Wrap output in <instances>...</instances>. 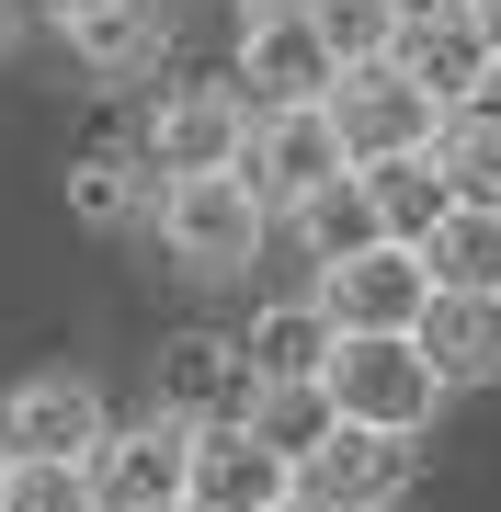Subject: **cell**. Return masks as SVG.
Returning a JSON list of instances; mask_svg holds the SVG:
<instances>
[{
	"label": "cell",
	"mask_w": 501,
	"mask_h": 512,
	"mask_svg": "<svg viewBox=\"0 0 501 512\" xmlns=\"http://www.w3.org/2000/svg\"><path fill=\"white\" fill-rule=\"evenodd\" d=\"M57 46H69L92 80H137V69H160L171 12L160 0H57Z\"/></svg>",
	"instance_id": "cell-14"
},
{
	"label": "cell",
	"mask_w": 501,
	"mask_h": 512,
	"mask_svg": "<svg viewBox=\"0 0 501 512\" xmlns=\"http://www.w3.org/2000/svg\"><path fill=\"white\" fill-rule=\"evenodd\" d=\"M0 490H12V444H0Z\"/></svg>",
	"instance_id": "cell-27"
},
{
	"label": "cell",
	"mask_w": 501,
	"mask_h": 512,
	"mask_svg": "<svg viewBox=\"0 0 501 512\" xmlns=\"http://www.w3.org/2000/svg\"><path fill=\"white\" fill-rule=\"evenodd\" d=\"M319 308L342 330H422L433 262L410 251V239H376V251H353V262H319Z\"/></svg>",
	"instance_id": "cell-8"
},
{
	"label": "cell",
	"mask_w": 501,
	"mask_h": 512,
	"mask_svg": "<svg viewBox=\"0 0 501 512\" xmlns=\"http://www.w3.org/2000/svg\"><path fill=\"white\" fill-rule=\"evenodd\" d=\"M410 342L445 365V387H490L501 376V296H467V285H433V308Z\"/></svg>",
	"instance_id": "cell-15"
},
{
	"label": "cell",
	"mask_w": 501,
	"mask_h": 512,
	"mask_svg": "<svg viewBox=\"0 0 501 512\" xmlns=\"http://www.w3.org/2000/svg\"><path fill=\"white\" fill-rule=\"evenodd\" d=\"M240 80H251V103H331L342 46L319 35L308 0H251V23H240Z\"/></svg>",
	"instance_id": "cell-3"
},
{
	"label": "cell",
	"mask_w": 501,
	"mask_h": 512,
	"mask_svg": "<svg viewBox=\"0 0 501 512\" xmlns=\"http://www.w3.org/2000/svg\"><path fill=\"white\" fill-rule=\"evenodd\" d=\"M240 171L274 194V217H285V205H308L331 171H353L342 114H331V103H262V114H251V160H240Z\"/></svg>",
	"instance_id": "cell-6"
},
{
	"label": "cell",
	"mask_w": 501,
	"mask_h": 512,
	"mask_svg": "<svg viewBox=\"0 0 501 512\" xmlns=\"http://www.w3.org/2000/svg\"><path fill=\"white\" fill-rule=\"evenodd\" d=\"M69 217H80V228H137V217H160L149 148H92V160L69 171Z\"/></svg>",
	"instance_id": "cell-18"
},
{
	"label": "cell",
	"mask_w": 501,
	"mask_h": 512,
	"mask_svg": "<svg viewBox=\"0 0 501 512\" xmlns=\"http://www.w3.org/2000/svg\"><path fill=\"white\" fill-rule=\"evenodd\" d=\"M0 512H103V478H92V456H12Z\"/></svg>",
	"instance_id": "cell-22"
},
{
	"label": "cell",
	"mask_w": 501,
	"mask_h": 512,
	"mask_svg": "<svg viewBox=\"0 0 501 512\" xmlns=\"http://www.w3.org/2000/svg\"><path fill=\"white\" fill-rule=\"evenodd\" d=\"M433 148H445V171H456V194H479V205H501V114H445V137H433Z\"/></svg>",
	"instance_id": "cell-23"
},
{
	"label": "cell",
	"mask_w": 501,
	"mask_h": 512,
	"mask_svg": "<svg viewBox=\"0 0 501 512\" xmlns=\"http://www.w3.org/2000/svg\"><path fill=\"white\" fill-rule=\"evenodd\" d=\"M285 512H319V501H308V490H297V501H285Z\"/></svg>",
	"instance_id": "cell-28"
},
{
	"label": "cell",
	"mask_w": 501,
	"mask_h": 512,
	"mask_svg": "<svg viewBox=\"0 0 501 512\" xmlns=\"http://www.w3.org/2000/svg\"><path fill=\"white\" fill-rule=\"evenodd\" d=\"M103 387L92 376H23L12 399H0V444H12V456H103Z\"/></svg>",
	"instance_id": "cell-12"
},
{
	"label": "cell",
	"mask_w": 501,
	"mask_h": 512,
	"mask_svg": "<svg viewBox=\"0 0 501 512\" xmlns=\"http://www.w3.org/2000/svg\"><path fill=\"white\" fill-rule=\"evenodd\" d=\"M149 171L160 183H183V171H240L251 160V103L240 92H217V80H194V92H160V114H149Z\"/></svg>",
	"instance_id": "cell-10"
},
{
	"label": "cell",
	"mask_w": 501,
	"mask_h": 512,
	"mask_svg": "<svg viewBox=\"0 0 501 512\" xmlns=\"http://www.w3.org/2000/svg\"><path fill=\"white\" fill-rule=\"evenodd\" d=\"M331 114H342V148H353V160H399V148H433V137H445V103H433L399 57L342 69L331 80Z\"/></svg>",
	"instance_id": "cell-4"
},
{
	"label": "cell",
	"mask_w": 501,
	"mask_h": 512,
	"mask_svg": "<svg viewBox=\"0 0 501 512\" xmlns=\"http://www.w3.org/2000/svg\"><path fill=\"white\" fill-rule=\"evenodd\" d=\"M23 46V0H0V57H12Z\"/></svg>",
	"instance_id": "cell-25"
},
{
	"label": "cell",
	"mask_w": 501,
	"mask_h": 512,
	"mask_svg": "<svg viewBox=\"0 0 501 512\" xmlns=\"http://www.w3.org/2000/svg\"><path fill=\"white\" fill-rule=\"evenodd\" d=\"M388 57H399V69L456 114V103L490 80V57H501V46H490V12H479V0H410V23H399V46H388Z\"/></svg>",
	"instance_id": "cell-11"
},
{
	"label": "cell",
	"mask_w": 501,
	"mask_h": 512,
	"mask_svg": "<svg viewBox=\"0 0 501 512\" xmlns=\"http://www.w3.org/2000/svg\"><path fill=\"white\" fill-rule=\"evenodd\" d=\"M479 12H490V46H501V0H479Z\"/></svg>",
	"instance_id": "cell-26"
},
{
	"label": "cell",
	"mask_w": 501,
	"mask_h": 512,
	"mask_svg": "<svg viewBox=\"0 0 501 512\" xmlns=\"http://www.w3.org/2000/svg\"><path fill=\"white\" fill-rule=\"evenodd\" d=\"M410 467H422V433H376V421H342V433L297 467V490H308L319 512H399V501H410Z\"/></svg>",
	"instance_id": "cell-5"
},
{
	"label": "cell",
	"mask_w": 501,
	"mask_h": 512,
	"mask_svg": "<svg viewBox=\"0 0 501 512\" xmlns=\"http://www.w3.org/2000/svg\"><path fill=\"white\" fill-rule=\"evenodd\" d=\"M194 501L205 512H285L297 501V456L262 444L251 421H217V433H194Z\"/></svg>",
	"instance_id": "cell-13"
},
{
	"label": "cell",
	"mask_w": 501,
	"mask_h": 512,
	"mask_svg": "<svg viewBox=\"0 0 501 512\" xmlns=\"http://www.w3.org/2000/svg\"><path fill=\"white\" fill-rule=\"evenodd\" d=\"M251 433L262 444H285V456H319V444L342 433V399H331V376H262V399H251Z\"/></svg>",
	"instance_id": "cell-20"
},
{
	"label": "cell",
	"mask_w": 501,
	"mask_h": 512,
	"mask_svg": "<svg viewBox=\"0 0 501 512\" xmlns=\"http://www.w3.org/2000/svg\"><path fill=\"white\" fill-rule=\"evenodd\" d=\"M331 399H342V421H376V433H433V410H445V365H433L410 330H342Z\"/></svg>",
	"instance_id": "cell-1"
},
{
	"label": "cell",
	"mask_w": 501,
	"mask_h": 512,
	"mask_svg": "<svg viewBox=\"0 0 501 512\" xmlns=\"http://www.w3.org/2000/svg\"><path fill=\"white\" fill-rule=\"evenodd\" d=\"M422 262H433V285H467V296H501V205L479 194H456V217L422 239Z\"/></svg>",
	"instance_id": "cell-21"
},
{
	"label": "cell",
	"mask_w": 501,
	"mask_h": 512,
	"mask_svg": "<svg viewBox=\"0 0 501 512\" xmlns=\"http://www.w3.org/2000/svg\"><path fill=\"white\" fill-rule=\"evenodd\" d=\"M240 342H251V365H262V376H331L342 319L319 308V296H285V308H262V319L240 330Z\"/></svg>",
	"instance_id": "cell-19"
},
{
	"label": "cell",
	"mask_w": 501,
	"mask_h": 512,
	"mask_svg": "<svg viewBox=\"0 0 501 512\" xmlns=\"http://www.w3.org/2000/svg\"><path fill=\"white\" fill-rule=\"evenodd\" d=\"M365 183H376V217H388V239H410V251H422V239L456 217V171H445V148H399V160H365Z\"/></svg>",
	"instance_id": "cell-16"
},
{
	"label": "cell",
	"mask_w": 501,
	"mask_h": 512,
	"mask_svg": "<svg viewBox=\"0 0 501 512\" xmlns=\"http://www.w3.org/2000/svg\"><path fill=\"white\" fill-rule=\"evenodd\" d=\"M92 478H103V512H171V501H194V421H171V410L114 421Z\"/></svg>",
	"instance_id": "cell-7"
},
{
	"label": "cell",
	"mask_w": 501,
	"mask_h": 512,
	"mask_svg": "<svg viewBox=\"0 0 501 512\" xmlns=\"http://www.w3.org/2000/svg\"><path fill=\"white\" fill-rule=\"evenodd\" d=\"M262 228H274V194L251 171H183V183H160V239H171L183 274H240L262 251Z\"/></svg>",
	"instance_id": "cell-2"
},
{
	"label": "cell",
	"mask_w": 501,
	"mask_h": 512,
	"mask_svg": "<svg viewBox=\"0 0 501 512\" xmlns=\"http://www.w3.org/2000/svg\"><path fill=\"white\" fill-rule=\"evenodd\" d=\"M308 12H319V35L342 46V69H365V57H388V46H399L410 0H308Z\"/></svg>",
	"instance_id": "cell-24"
},
{
	"label": "cell",
	"mask_w": 501,
	"mask_h": 512,
	"mask_svg": "<svg viewBox=\"0 0 501 512\" xmlns=\"http://www.w3.org/2000/svg\"><path fill=\"white\" fill-rule=\"evenodd\" d=\"M285 228L308 239V262H353V251H376L388 239V217H376V183H365V160L353 171H331L308 205H285Z\"/></svg>",
	"instance_id": "cell-17"
},
{
	"label": "cell",
	"mask_w": 501,
	"mask_h": 512,
	"mask_svg": "<svg viewBox=\"0 0 501 512\" xmlns=\"http://www.w3.org/2000/svg\"><path fill=\"white\" fill-rule=\"evenodd\" d=\"M251 399H262V365H251L240 330H183V342L160 353V410H171V421H194V433H217V421H251Z\"/></svg>",
	"instance_id": "cell-9"
},
{
	"label": "cell",
	"mask_w": 501,
	"mask_h": 512,
	"mask_svg": "<svg viewBox=\"0 0 501 512\" xmlns=\"http://www.w3.org/2000/svg\"><path fill=\"white\" fill-rule=\"evenodd\" d=\"M171 512H205V501H171Z\"/></svg>",
	"instance_id": "cell-29"
}]
</instances>
